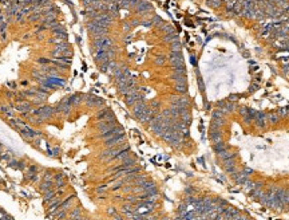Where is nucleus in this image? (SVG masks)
I'll return each instance as SVG.
<instances>
[{"label":"nucleus","instance_id":"nucleus-18","mask_svg":"<svg viewBox=\"0 0 289 220\" xmlns=\"http://www.w3.org/2000/svg\"><path fill=\"white\" fill-rule=\"evenodd\" d=\"M38 62H39V63H51V61L44 59V58H40V59H38Z\"/></svg>","mask_w":289,"mask_h":220},{"label":"nucleus","instance_id":"nucleus-19","mask_svg":"<svg viewBox=\"0 0 289 220\" xmlns=\"http://www.w3.org/2000/svg\"><path fill=\"white\" fill-rule=\"evenodd\" d=\"M7 85H8L11 89H16V83H15V82H8Z\"/></svg>","mask_w":289,"mask_h":220},{"label":"nucleus","instance_id":"nucleus-11","mask_svg":"<svg viewBox=\"0 0 289 220\" xmlns=\"http://www.w3.org/2000/svg\"><path fill=\"white\" fill-rule=\"evenodd\" d=\"M67 215L66 209H58L56 213H55V220H64Z\"/></svg>","mask_w":289,"mask_h":220},{"label":"nucleus","instance_id":"nucleus-12","mask_svg":"<svg viewBox=\"0 0 289 220\" xmlns=\"http://www.w3.org/2000/svg\"><path fill=\"white\" fill-rule=\"evenodd\" d=\"M0 111H1L3 114L8 115V117H12V115H13V111L11 110V107H9V106H0Z\"/></svg>","mask_w":289,"mask_h":220},{"label":"nucleus","instance_id":"nucleus-6","mask_svg":"<svg viewBox=\"0 0 289 220\" xmlns=\"http://www.w3.org/2000/svg\"><path fill=\"white\" fill-rule=\"evenodd\" d=\"M55 185V183L54 181H42L39 185V189L40 192H43V193H46V192H48V191L52 189V187Z\"/></svg>","mask_w":289,"mask_h":220},{"label":"nucleus","instance_id":"nucleus-9","mask_svg":"<svg viewBox=\"0 0 289 220\" xmlns=\"http://www.w3.org/2000/svg\"><path fill=\"white\" fill-rule=\"evenodd\" d=\"M80 216H82V209H80V207H75L74 209L70 212L68 217H70L71 220H75V219H78V217H80Z\"/></svg>","mask_w":289,"mask_h":220},{"label":"nucleus","instance_id":"nucleus-14","mask_svg":"<svg viewBox=\"0 0 289 220\" xmlns=\"http://www.w3.org/2000/svg\"><path fill=\"white\" fill-rule=\"evenodd\" d=\"M43 181H54V176H52V173H51V171H47L44 173Z\"/></svg>","mask_w":289,"mask_h":220},{"label":"nucleus","instance_id":"nucleus-16","mask_svg":"<svg viewBox=\"0 0 289 220\" xmlns=\"http://www.w3.org/2000/svg\"><path fill=\"white\" fill-rule=\"evenodd\" d=\"M59 152H60V149H59V148H55V149H54L50 154H52V156H58V154H59Z\"/></svg>","mask_w":289,"mask_h":220},{"label":"nucleus","instance_id":"nucleus-8","mask_svg":"<svg viewBox=\"0 0 289 220\" xmlns=\"http://www.w3.org/2000/svg\"><path fill=\"white\" fill-rule=\"evenodd\" d=\"M75 200V196H68V197L66 199V200H63L62 201V204H60V207H62V209H68V208L71 207V204H72V201Z\"/></svg>","mask_w":289,"mask_h":220},{"label":"nucleus","instance_id":"nucleus-4","mask_svg":"<svg viewBox=\"0 0 289 220\" xmlns=\"http://www.w3.org/2000/svg\"><path fill=\"white\" fill-rule=\"evenodd\" d=\"M66 99L71 106H79L82 102L84 101V95H80V94H72V95H70V97L66 98Z\"/></svg>","mask_w":289,"mask_h":220},{"label":"nucleus","instance_id":"nucleus-10","mask_svg":"<svg viewBox=\"0 0 289 220\" xmlns=\"http://www.w3.org/2000/svg\"><path fill=\"white\" fill-rule=\"evenodd\" d=\"M8 165L11 168H15V169H23L24 168V163L23 161H16V160H11Z\"/></svg>","mask_w":289,"mask_h":220},{"label":"nucleus","instance_id":"nucleus-15","mask_svg":"<svg viewBox=\"0 0 289 220\" xmlns=\"http://www.w3.org/2000/svg\"><path fill=\"white\" fill-rule=\"evenodd\" d=\"M0 160H4V161H11V156H9V154H1V156H0Z\"/></svg>","mask_w":289,"mask_h":220},{"label":"nucleus","instance_id":"nucleus-7","mask_svg":"<svg viewBox=\"0 0 289 220\" xmlns=\"http://www.w3.org/2000/svg\"><path fill=\"white\" fill-rule=\"evenodd\" d=\"M55 197H58V196H56V192H54L52 189H51V191H48V192H46V193H44L43 203H44V204H47V203L50 204V203L52 201V200H54Z\"/></svg>","mask_w":289,"mask_h":220},{"label":"nucleus","instance_id":"nucleus-2","mask_svg":"<svg viewBox=\"0 0 289 220\" xmlns=\"http://www.w3.org/2000/svg\"><path fill=\"white\" fill-rule=\"evenodd\" d=\"M32 114L38 115V117H42L43 119L51 118V117L55 114V107H51V106H47V105L39 106L38 109H35L32 111Z\"/></svg>","mask_w":289,"mask_h":220},{"label":"nucleus","instance_id":"nucleus-3","mask_svg":"<svg viewBox=\"0 0 289 220\" xmlns=\"http://www.w3.org/2000/svg\"><path fill=\"white\" fill-rule=\"evenodd\" d=\"M71 107H72V106L67 102L66 98H63L62 102H59V105L55 107V113H58V114H63L64 117H68L70 113H71Z\"/></svg>","mask_w":289,"mask_h":220},{"label":"nucleus","instance_id":"nucleus-17","mask_svg":"<svg viewBox=\"0 0 289 220\" xmlns=\"http://www.w3.org/2000/svg\"><path fill=\"white\" fill-rule=\"evenodd\" d=\"M0 220H13L11 216H8V215H5V213H3V217H0Z\"/></svg>","mask_w":289,"mask_h":220},{"label":"nucleus","instance_id":"nucleus-13","mask_svg":"<svg viewBox=\"0 0 289 220\" xmlns=\"http://www.w3.org/2000/svg\"><path fill=\"white\" fill-rule=\"evenodd\" d=\"M42 71L47 73V74H51V75H56L58 71L55 70V67H50V66H43L42 67Z\"/></svg>","mask_w":289,"mask_h":220},{"label":"nucleus","instance_id":"nucleus-5","mask_svg":"<svg viewBox=\"0 0 289 220\" xmlns=\"http://www.w3.org/2000/svg\"><path fill=\"white\" fill-rule=\"evenodd\" d=\"M15 109L18 110V111H20V113H30L31 110H32V103H30V102H20V103H18V105L15 106Z\"/></svg>","mask_w":289,"mask_h":220},{"label":"nucleus","instance_id":"nucleus-1","mask_svg":"<svg viewBox=\"0 0 289 220\" xmlns=\"http://www.w3.org/2000/svg\"><path fill=\"white\" fill-rule=\"evenodd\" d=\"M184 201L177 208L174 220H257L244 209L217 195H197L188 187Z\"/></svg>","mask_w":289,"mask_h":220},{"label":"nucleus","instance_id":"nucleus-20","mask_svg":"<svg viewBox=\"0 0 289 220\" xmlns=\"http://www.w3.org/2000/svg\"><path fill=\"white\" fill-rule=\"evenodd\" d=\"M64 220H71V219H70V217H66V219H64Z\"/></svg>","mask_w":289,"mask_h":220}]
</instances>
